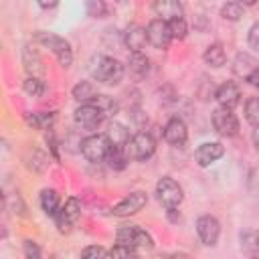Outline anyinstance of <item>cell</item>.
<instances>
[{
	"label": "cell",
	"instance_id": "cell-12",
	"mask_svg": "<svg viewBox=\"0 0 259 259\" xmlns=\"http://www.w3.org/2000/svg\"><path fill=\"white\" fill-rule=\"evenodd\" d=\"M164 140L170 146H182L188 140V127L180 117H170L164 125Z\"/></svg>",
	"mask_w": 259,
	"mask_h": 259
},
{
	"label": "cell",
	"instance_id": "cell-34",
	"mask_svg": "<svg viewBox=\"0 0 259 259\" xmlns=\"http://www.w3.org/2000/svg\"><path fill=\"white\" fill-rule=\"evenodd\" d=\"M105 12H107V6H105L101 0H91V2H87V14H89V16L99 18V16H103Z\"/></svg>",
	"mask_w": 259,
	"mask_h": 259
},
{
	"label": "cell",
	"instance_id": "cell-16",
	"mask_svg": "<svg viewBox=\"0 0 259 259\" xmlns=\"http://www.w3.org/2000/svg\"><path fill=\"white\" fill-rule=\"evenodd\" d=\"M152 8H154V12H156L162 20H166V22H170V20L182 16V4L176 2V0H158V2L152 4Z\"/></svg>",
	"mask_w": 259,
	"mask_h": 259
},
{
	"label": "cell",
	"instance_id": "cell-17",
	"mask_svg": "<svg viewBox=\"0 0 259 259\" xmlns=\"http://www.w3.org/2000/svg\"><path fill=\"white\" fill-rule=\"evenodd\" d=\"M255 69H259V67H257L255 59H253L251 55H247V53H239V55L235 57V61H233V73H235L237 77L245 79V81L249 79V75H251Z\"/></svg>",
	"mask_w": 259,
	"mask_h": 259
},
{
	"label": "cell",
	"instance_id": "cell-13",
	"mask_svg": "<svg viewBox=\"0 0 259 259\" xmlns=\"http://www.w3.org/2000/svg\"><path fill=\"white\" fill-rule=\"evenodd\" d=\"M223 154H225L223 144H219V142H204V144H200L196 148L194 160H196L198 166H210L212 162H217L219 158H223Z\"/></svg>",
	"mask_w": 259,
	"mask_h": 259
},
{
	"label": "cell",
	"instance_id": "cell-5",
	"mask_svg": "<svg viewBox=\"0 0 259 259\" xmlns=\"http://www.w3.org/2000/svg\"><path fill=\"white\" fill-rule=\"evenodd\" d=\"M109 150H111V142L107 140V136H101V134L89 136L81 142V154L89 162H103L107 158Z\"/></svg>",
	"mask_w": 259,
	"mask_h": 259
},
{
	"label": "cell",
	"instance_id": "cell-1",
	"mask_svg": "<svg viewBox=\"0 0 259 259\" xmlns=\"http://www.w3.org/2000/svg\"><path fill=\"white\" fill-rule=\"evenodd\" d=\"M89 73L95 81L105 83V85H115L121 81L123 77V65L119 61H115L113 57H105V55H97L91 59L89 63Z\"/></svg>",
	"mask_w": 259,
	"mask_h": 259
},
{
	"label": "cell",
	"instance_id": "cell-9",
	"mask_svg": "<svg viewBox=\"0 0 259 259\" xmlns=\"http://www.w3.org/2000/svg\"><path fill=\"white\" fill-rule=\"evenodd\" d=\"M103 119H105V115L93 103H87V105H81L75 109V123L83 130L93 132L103 123Z\"/></svg>",
	"mask_w": 259,
	"mask_h": 259
},
{
	"label": "cell",
	"instance_id": "cell-2",
	"mask_svg": "<svg viewBox=\"0 0 259 259\" xmlns=\"http://www.w3.org/2000/svg\"><path fill=\"white\" fill-rule=\"evenodd\" d=\"M115 239L119 245H127L134 249H152L154 247V239L148 231H144L138 225H125L119 227L115 233Z\"/></svg>",
	"mask_w": 259,
	"mask_h": 259
},
{
	"label": "cell",
	"instance_id": "cell-7",
	"mask_svg": "<svg viewBox=\"0 0 259 259\" xmlns=\"http://www.w3.org/2000/svg\"><path fill=\"white\" fill-rule=\"evenodd\" d=\"M212 127L217 130L219 136L231 138V136H237L239 134V119L235 117L233 109L217 107L212 111Z\"/></svg>",
	"mask_w": 259,
	"mask_h": 259
},
{
	"label": "cell",
	"instance_id": "cell-18",
	"mask_svg": "<svg viewBox=\"0 0 259 259\" xmlns=\"http://www.w3.org/2000/svg\"><path fill=\"white\" fill-rule=\"evenodd\" d=\"M105 136H107V140L111 142L113 148H125V144L130 142V132H127V127L121 125V123H117V121H111V123L107 125Z\"/></svg>",
	"mask_w": 259,
	"mask_h": 259
},
{
	"label": "cell",
	"instance_id": "cell-33",
	"mask_svg": "<svg viewBox=\"0 0 259 259\" xmlns=\"http://www.w3.org/2000/svg\"><path fill=\"white\" fill-rule=\"evenodd\" d=\"M107 251L101 245H89L81 251V259H105Z\"/></svg>",
	"mask_w": 259,
	"mask_h": 259
},
{
	"label": "cell",
	"instance_id": "cell-37",
	"mask_svg": "<svg viewBox=\"0 0 259 259\" xmlns=\"http://www.w3.org/2000/svg\"><path fill=\"white\" fill-rule=\"evenodd\" d=\"M247 40H249V47H251V49H257V51H259V22H255V24L249 28Z\"/></svg>",
	"mask_w": 259,
	"mask_h": 259
},
{
	"label": "cell",
	"instance_id": "cell-3",
	"mask_svg": "<svg viewBox=\"0 0 259 259\" xmlns=\"http://www.w3.org/2000/svg\"><path fill=\"white\" fill-rule=\"evenodd\" d=\"M123 150H125V154H127L130 160L144 162V160H148V158L154 156V152H156V140L150 134L140 132V134H136V136L130 138V142L125 144Z\"/></svg>",
	"mask_w": 259,
	"mask_h": 259
},
{
	"label": "cell",
	"instance_id": "cell-11",
	"mask_svg": "<svg viewBox=\"0 0 259 259\" xmlns=\"http://www.w3.org/2000/svg\"><path fill=\"white\" fill-rule=\"evenodd\" d=\"M146 202H148L146 192L138 190V192H132V194H127L125 198H121V200L111 208V212H113L115 217H130V214H136L138 210H142V208L146 206Z\"/></svg>",
	"mask_w": 259,
	"mask_h": 259
},
{
	"label": "cell",
	"instance_id": "cell-21",
	"mask_svg": "<svg viewBox=\"0 0 259 259\" xmlns=\"http://www.w3.org/2000/svg\"><path fill=\"white\" fill-rule=\"evenodd\" d=\"M97 95H99V93L95 91L93 83H89V81H81V83H77V85L73 87V97H75L77 101H81L83 105L93 103V99H95Z\"/></svg>",
	"mask_w": 259,
	"mask_h": 259
},
{
	"label": "cell",
	"instance_id": "cell-36",
	"mask_svg": "<svg viewBox=\"0 0 259 259\" xmlns=\"http://www.w3.org/2000/svg\"><path fill=\"white\" fill-rule=\"evenodd\" d=\"M241 245H243V249H249V251L259 249V245H257V233L255 235L253 233H241Z\"/></svg>",
	"mask_w": 259,
	"mask_h": 259
},
{
	"label": "cell",
	"instance_id": "cell-29",
	"mask_svg": "<svg viewBox=\"0 0 259 259\" xmlns=\"http://www.w3.org/2000/svg\"><path fill=\"white\" fill-rule=\"evenodd\" d=\"M221 14H223L225 20H239L243 16V4H239V2H227L221 8Z\"/></svg>",
	"mask_w": 259,
	"mask_h": 259
},
{
	"label": "cell",
	"instance_id": "cell-27",
	"mask_svg": "<svg viewBox=\"0 0 259 259\" xmlns=\"http://www.w3.org/2000/svg\"><path fill=\"white\" fill-rule=\"evenodd\" d=\"M71 225H75L77 221H79V217H81V202L75 198V196H71V198H67V202L63 204V208L59 210Z\"/></svg>",
	"mask_w": 259,
	"mask_h": 259
},
{
	"label": "cell",
	"instance_id": "cell-31",
	"mask_svg": "<svg viewBox=\"0 0 259 259\" xmlns=\"http://www.w3.org/2000/svg\"><path fill=\"white\" fill-rule=\"evenodd\" d=\"M168 26H170V34H172V38H184L186 32H188V24H186V20H184L182 16L170 20Z\"/></svg>",
	"mask_w": 259,
	"mask_h": 259
},
{
	"label": "cell",
	"instance_id": "cell-39",
	"mask_svg": "<svg viewBox=\"0 0 259 259\" xmlns=\"http://www.w3.org/2000/svg\"><path fill=\"white\" fill-rule=\"evenodd\" d=\"M253 144H255V148L259 152V127H255V132H253Z\"/></svg>",
	"mask_w": 259,
	"mask_h": 259
},
{
	"label": "cell",
	"instance_id": "cell-26",
	"mask_svg": "<svg viewBox=\"0 0 259 259\" xmlns=\"http://www.w3.org/2000/svg\"><path fill=\"white\" fill-rule=\"evenodd\" d=\"M53 119H55V113H47V111H40V113H26V123L34 130H47L53 125Z\"/></svg>",
	"mask_w": 259,
	"mask_h": 259
},
{
	"label": "cell",
	"instance_id": "cell-14",
	"mask_svg": "<svg viewBox=\"0 0 259 259\" xmlns=\"http://www.w3.org/2000/svg\"><path fill=\"white\" fill-rule=\"evenodd\" d=\"M146 40H148L146 28L140 26V24H130L125 28V32H123V45L132 53H142V49L146 47Z\"/></svg>",
	"mask_w": 259,
	"mask_h": 259
},
{
	"label": "cell",
	"instance_id": "cell-32",
	"mask_svg": "<svg viewBox=\"0 0 259 259\" xmlns=\"http://www.w3.org/2000/svg\"><path fill=\"white\" fill-rule=\"evenodd\" d=\"M109 257L111 259H136V249L134 247H127V245H115L111 247L109 251Z\"/></svg>",
	"mask_w": 259,
	"mask_h": 259
},
{
	"label": "cell",
	"instance_id": "cell-24",
	"mask_svg": "<svg viewBox=\"0 0 259 259\" xmlns=\"http://www.w3.org/2000/svg\"><path fill=\"white\" fill-rule=\"evenodd\" d=\"M93 105L105 115V117H111V115H115L117 111H119V105H117V101L113 99V97H109V95H97L95 99H93Z\"/></svg>",
	"mask_w": 259,
	"mask_h": 259
},
{
	"label": "cell",
	"instance_id": "cell-10",
	"mask_svg": "<svg viewBox=\"0 0 259 259\" xmlns=\"http://www.w3.org/2000/svg\"><path fill=\"white\" fill-rule=\"evenodd\" d=\"M196 233H198L200 241H202L206 247H212V245H217V241H219L221 223H219L212 214H202V217H198V221H196Z\"/></svg>",
	"mask_w": 259,
	"mask_h": 259
},
{
	"label": "cell",
	"instance_id": "cell-25",
	"mask_svg": "<svg viewBox=\"0 0 259 259\" xmlns=\"http://www.w3.org/2000/svg\"><path fill=\"white\" fill-rule=\"evenodd\" d=\"M105 162H107V166L113 168V170H123V168L127 166L130 158H127V154H125L123 148H113V146H111V150H109Z\"/></svg>",
	"mask_w": 259,
	"mask_h": 259
},
{
	"label": "cell",
	"instance_id": "cell-38",
	"mask_svg": "<svg viewBox=\"0 0 259 259\" xmlns=\"http://www.w3.org/2000/svg\"><path fill=\"white\" fill-rule=\"evenodd\" d=\"M247 83H249V85H253V87H259V69H255V71L249 75Z\"/></svg>",
	"mask_w": 259,
	"mask_h": 259
},
{
	"label": "cell",
	"instance_id": "cell-42",
	"mask_svg": "<svg viewBox=\"0 0 259 259\" xmlns=\"http://www.w3.org/2000/svg\"><path fill=\"white\" fill-rule=\"evenodd\" d=\"M253 259H257V257H253Z\"/></svg>",
	"mask_w": 259,
	"mask_h": 259
},
{
	"label": "cell",
	"instance_id": "cell-28",
	"mask_svg": "<svg viewBox=\"0 0 259 259\" xmlns=\"http://www.w3.org/2000/svg\"><path fill=\"white\" fill-rule=\"evenodd\" d=\"M245 117L253 127H259V97H249L245 101Z\"/></svg>",
	"mask_w": 259,
	"mask_h": 259
},
{
	"label": "cell",
	"instance_id": "cell-30",
	"mask_svg": "<svg viewBox=\"0 0 259 259\" xmlns=\"http://www.w3.org/2000/svg\"><path fill=\"white\" fill-rule=\"evenodd\" d=\"M24 91L28 93V95H32V97H40L42 93H45V83L38 79V77H26V81H24Z\"/></svg>",
	"mask_w": 259,
	"mask_h": 259
},
{
	"label": "cell",
	"instance_id": "cell-35",
	"mask_svg": "<svg viewBox=\"0 0 259 259\" xmlns=\"http://www.w3.org/2000/svg\"><path fill=\"white\" fill-rule=\"evenodd\" d=\"M24 257L26 259H42L40 249L34 241H24Z\"/></svg>",
	"mask_w": 259,
	"mask_h": 259
},
{
	"label": "cell",
	"instance_id": "cell-20",
	"mask_svg": "<svg viewBox=\"0 0 259 259\" xmlns=\"http://www.w3.org/2000/svg\"><path fill=\"white\" fill-rule=\"evenodd\" d=\"M202 59H204L206 65H210V67H214V69L223 67L225 61H227V55H225L223 45H221V42H212V45H208L206 51H204V55H202Z\"/></svg>",
	"mask_w": 259,
	"mask_h": 259
},
{
	"label": "cell",
	"instance_id": "cell-8",
	"mask_svg": "<svg viewBox=\"0 0 259 259\" xmlns=\"http://www.w3.org/2000/svg\"><path fill=\"white\" fill-rule=\"evenodd\" d=\"M146 34H148V42L156 49H168L170 40H172V34H170V26L166 20L162 18H154L148 22L146 26Z\"/></svg>",
	"mask_w": 259,
	"mask_h": 259
},
{
	"label": "cell",
	"instance_id": "cell-19",
	"mask_svg": "<svg viewBox=\"0 0 259 259\" xmlns=\"http://www.w3.org/2000/svg\"><path fill=\"white\" fill-rule=\"evenodd\" d=\"M22 63H24V69L28 71V77H38L45 71L38 53L32 51L30 47H24V51H22Z\"/></svg>",
	"mask_w": 259,
	"mask_h": 259
},
{
	"label": "cell",
	"instance_id": "cell-23",
	"mask_svg": "<svg viewBox=\"0 0 259 259\" xmlns=\"http://www.w3.org/2000/svg\"><path fill=\"white\" fill-rule=\"evenodd\" d=\"M127 65H130V71H132L136 77H144V75H148V71H150V59H148L144 53H132Z\"/></svg>",
	"mask_w": 259,
	"mask_h": 259
},
{
	"label": "cell",
	"instance_id": "cell-15",
	"mask_svg": "<svg viewBox=\"0 0 259 259\" xmlns=\"http://www.w3.org/2000/svg\"><path fill=\"white\" fill-rule=\"evenodd\" d=\"M217 101L221 103V107H227V109H233V107H237L239 105V101H241V91H239V87L235 85V83H231V81H227V83H223L219 89H217Z\"/></svg>",
	"mask_w": 259,
	"mask_h": 259
},
{
	"label": "cell",
	"instance_id": "cell-22",
	"mask_svg": "<svg viewBox=\"0 0 259 259\" xmlns=\"http://www.w3.org/2000/svg\"><path fill=\"white\" fill-rule=\"evenodd\" d=\"M40 206H42V210H45L47 214L55 217V214L61 210L57 190H53V188H45V190L40 192Z\"/></svg>",
	"mask_w": 259,
	"mask_h": 259
},
{
	"label": "cell",
	"instance_id": "cell-40",
	"mask_svg": "<svg viewBox=\"0 0 259 259\" xmlns=\"http://www.w3.org/2000/svg\"><path fill=\"white\" fill-rule=\"evenodd\" d=\"M162 259V257H160ZM164 259H186V255H180V253H174V255H166Z\"/></svg>",
	"mask_w": 259,
	"mask_h": 259
},
{
	"label": "cell",
	"instance_id": "cell-4",
	"mask_svg": "<svg viewBox=\"0 0 259 259\" xmlns=\"http://www.w3.org/2000/svg\"><path fill=\"white\" fill-rule=\"evenodd\" d=\"M36 40L42 47H47V49H51L55 53L59 65L69 67L73 63V51H71L69 40H65V38H61V36H57L53 32H36Z\"/></svg>",
	"mask_w": 259,
	"mask_h": 259
},
{
	"label": "cell",
	"instance_id": "cell-6",
	"mask_svg": "<svg viewBox=\"0 0 259 259\" xmlns=\"http://www.w3.org/2000/svg\"><path fill=\"white\" fill-rule=\"evenodd\" d=\"M156 194H158V200L166 208H176L182 202V186L174 178H170V176H164V178L158 180Z\"/></svg>",
	"mask_w": 259,
	"mask_h": 259
},
{
	"label": "cell",
	"instance_id": "cell-41",
	"mask_svg": "<svg viewBox=\"0 0 259 259\" xmlns=\"http://www.w3.org/2000/svg\"><path fill=\"white\" fill-rule=\"evenodd\" d=\"M257 245H259V231H257Z\"/></svg>",
	"mask_w": 259,
	"mask_h": 259
}]
</instances>
